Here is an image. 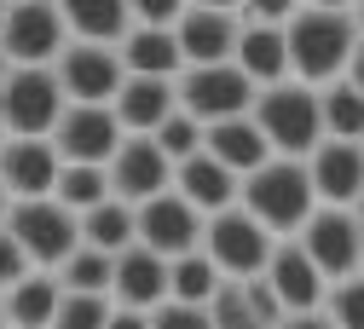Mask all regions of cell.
<instances>
[{
	"label": "cell",
	"instance_id": "obj_32",
	"mask_svg": "<svg viewBox=\"0 0 364 329\" xmlns=\"http://www.w3.org/2000/svg\"><path fill=\"white\" fill-rule=\"evenodd\" d=\"M110 295H70L64 289V301H58V312H53V329H105L110 323Z\"/></svg>",
	"mask_w": 364,
	"mask_h": 329
},
{
	"label": "cell",
	"instance_id": "obj_3",
	"mask_svg": "<svg viewBox=\"0 0 364 329\" xmlns=\"http://www.w3.org/2000/svg\"><path fill=\"white\" fill-rule=\"evenodd\" d=\"M266 133V145L278 156H306L318 139H324V116H318V87L306 81H272L255 92V110H249Z\"/></svg>",
	"mask_w": 364,
	"mask_h": 329
},
{
	"label": "cell",
	"instance_id": "obj_37",
	"mask_svg": "<svg viewBox=\"0 0 364 329\" xmlns=\"http://www.w3.org/2000/svg\"><path fill=\"white\" fill-rule=\"evenodd\" d=\"M29 271H35V266H29V254L18 249V237H12L6 225H0V295H6L18 277H29Z\"/></svg>",
	"mask_w": 364,
	"mask_h": 329
},
{
	"label": "cell",
	"instance_id": "obj_6",
	"mask_svg": "<svg viewBox=\"0 0 364 329\" xmlns=\"http://www.w3.org/2000/svg\"><path fill=\"white\" fill-rule=\"evenodd\" d=\"M179 110H186L191 122L214 127V122H232V116H249L255 110V81L225 58V64H191V70H179Z\"/></svg>",
	"mask_w": 364,
	"mask_h": 329
},
{
	"label": "cell",
	"instance_id": "obj_12",
	"mask_svg": "<svg viewBox=\"0 0 364 329\" xmlns=\"http://www.w3.org/2000/svg\"><path fill=\"white\" fill-rule=\"evenodd\" d=\"M122 122H116V110L110 104H64V116H58V127H53V151L64 156V162H93V168H105L110 156H116V145H122Z\"/></svg>",
	"mask_w": 364,
	"mask_h": 329
},
{
	"label": "cell",
	"instance_id": "obj_36",
	"mask_svg": "<svg viewBox=\"0 0 364 329\" xmlns=\"http://www.w3.org/2000/svg\"><path fill=\"white\" fill-rule=\"evenodd\" d=\"M151 329H214L208 323V306H186V301H162L151 312Z\"/></svg>",
	"mask_w": 364,
	"mask_h": 329
},
{
	"label": "cell",
	"instance_id": "obj_27",
	"mask_svg": "<svg viewBox=\"0 0 364 329\" xmlns=\"http://www.w3.org/2000/svg\"><path fill=\"white\" fill-rule=\"evenodd\" d=\"M81 243L87 249H105V254H122L139 243V214H133V203L122 197H105L99 208L81 214Z\"/></svg>",
	"mask_w": 364,
	"mask_h": 329
},
{
	"label": "cell",
	"instance_id": "obj_51",
	"mask_svg": "<svg viewBox=\"0 0 364 329\" xmlns=\"http://www.w3.org/2000/svg\"><path fill=\"white\" fill-rule=\"evenodd\" d=\"M358 271H364V254H358Z\"/></svg>",
	"mask_w": 364,
	"mask_h": 329
},
{
	"label": "cell",
	"instance_id": "obj_50",
	"mask_svg": "<svg viewBox=\"0 0 364 329\" xmlns=\"http://www.w3.org/2000/svg\"><path fill=\"white\" fill-rule=\"evenodd\" d=\"M0 145H6V127H0Z\"/></svg>",
	"mask_w": 364,
	"mask_h": 329
},
{
	"label": "cell",
	"instance_id": "obj_35",
	"mask_svg": "<svg viewBox=\"0 0 364 329\" xmlns=\"http://www.w3.org/2000/svg\"><path fill=\"white\" fill-rule=\"evenodd\" d=\"M127 6H133V23L139 29H173L191 0H127Z\"/></svg>",
	"mask_w": 364,
	"mask_h": 329
},
{
	"label": "cell",
	"instance_id": "obj_40",
	"mask_svg": "<svg viewBox=\"0 0 364 329\" xmlns=\"http://www.w3.org/2000/svg\"><path fill=\"white\" fill-rule=\"evenodd\" d=\"M105 329H151V312H133V306H110Z\"/></svg>",
	"mask_w": 364,
	"mask_h": 329
},
{
	"label": "cell",
	"instance_id": "obj_19",
	"mask_svg": "<svg viewBox=\"0 0 364 329\" xmlns=\"http://www.w3.org/2000/svg\"><path fill=\"white\" fill-rule=\"evenodd\" d=\"M110 301L116 306H133V312H156L168 301V260L151 254L145 243H133L116 254V271H110Z\"/></svg>",
	"mask_w": 364,
	"mask_h": 329
},
{
	"label": "cell",
	"instance_id": "obj_41",
	"mask_svg": "<svg viewBox=\"0 0 364 329\" xmlns=\"http://www.w3.org/2000/svg\"><path fill=\"white\" fill-rule=\"evenodd\" d=\"M347 81L364 92V41H358V53H353V64H347Z\"/></svg>",
	"mask_w": 364,
	"mask_h": 329
},
{
	"label": "cell",
	"instance_id": "obj_42",
	"mask_svg": "<svg viewBox=\"0 0 364 329\" xmlns=\"http://www.w3.org/2000/svg\"><path fill=\"white\" fill-rule=\"evenodd\" d=\"M301 6H324V12H353L358 0H301Z\"/></svg>",
	"mask_w": 364,
	"mask_h": 329
},
{
	"label": "cell",
	"instance_id": "obj_26",
	"mask_svg": "<svg viewBox=\"0 0 364 329\" xmlns=\"http://www.w3.org/2000/svg\"><path fill=\"white\" fill-rule=\"evenodd\" d=\"M116 53H122L127 75H162V81H179V70H186L173 29H139V23H133V29L122 35Z\"/></svg>",
	"mask_w": 364,
	"mask_h": 329
},
{
	"label": "cell",
	"instance_id": "obj_45",
	"mask_svg": "<svg viewBox=\"0 0 364 329\" xmlns=\"http://www.w3.org/2000/svg\"><path fill=\"white\" fill-rule=\"evenodd\" d=\"M6 208H12V197H6V185H0V220H6Z\"/></svg>",
	"mask_w": 364,
	"mask_h": 329
},
{
	"label": "cell",
	"instance_id": "obj_10",
	"mask_svg": "<svg viewBox=\"0 0 364 329\" xmlns=\"http://www.w3.org/2000/svg\"><path fill=\"white\" fill-rule=\"evenodd\" d=\"M64 46H70V29H64L53 0H12L6 6L0 53H6L12 64H58Z\"/></svg>",
	"mask_w": 364,
	"mask_h": 329
},
{
	"label": "cell",
	"instance_id": "obj_2",
	"mask_svg": "<svg viewBox=\"0 0 364 329\" xmlns=\"http://www.w3.org/2000/svg\"><path fill=\"white\" fill-rule=\"evenodd\" d=\"M237 208H249L272 237H295V231L318 214V191H312V173L306 156H272L266 168H255L237 191Z\"/></svg>",
	"mask_w": 364,
	"mask_h": 329
},
{
	"label": "cell",
	"instance_id": "obj_48",
	"mask_svg": "<svg viewBox=\"0 0 364 329\" xmlns=\"http://www.w3.org/2000/svg\"><path fill=\"white\" fill-rule=\"evenodd\" d=\"M6 6H12V0H0V23H6Z\"/></svg>",
	"mask_w": 364,
	"mask_h": 329
},
{
	"label": "cell",
	"instance_id": "obj_20",
	"mask_svg": "<svg viewBox=\"0 0 364 329\" xmlns=\"http://www.w3.org/2000/svg\"><path fill=\"white\" fill-rule=\"evenodd\" d=\"M173 191L208 220V214H220V208H237L243 179L225 168V162H214L208 151H197V156H186V162H173Z\"/></svg>",
	"mask_w": 364,
	"mask_h": 329
},
{
	"label": "cell",
	"instance_id": "obj_14",
	"mask_svg": "<svg viewBox=\"0 0 364 329\" xmlns=\"http://www.w3.org/2000/svg\"><path fill=\"white\" fill-rule=\"evenodd\" d=\"M306 173H312L318 208H353L364 197V145H353V139H318L306 151Z\"/></svg>",
	"mask_w": 364,
	"mask_h": 329
},
{
	"label": "cell",
	"instance_id": "obj_38",
	"mask_svg": "<svg viewBox=\"0 0 364 329\" xmlns=\"http://www.w3.org/2000/svg\"><path fill=\"white\" fill-rule=\"evenodd\" d=\"M295 12H301V0H237L243 23H289Z\"/></svg>",
	"mask_w": 364,
	"mask_h": 329
},
{
	"label": "cell",
	"instance_id": "obj_8",
	"mask_svg": "<svg viewBox=\"0 0 364 329\" xmlns=\"http://www.w3.org/2000/svg\"><path fill=\"white\" fill-rule=\"evenodd\" d=\"M295 243L306 249V260L324 271V284H341V277L358 271V254H364V220L353 208H318L301 231Z\"/></svg>",
	"mask_w": 364,
	"mask_h": 329
},
{
	"label": "cell",
	"instance_id": "obj_28",
	"mask_svg": "<svg viewBox=\"0 0 364 329\" xmlns=\"http://www.w3.org/2000/svg\"><path fill=\"white\" fill-rule=\"evenodd\" d=\"M318 116H324V139H353V145H364V92L347 75L318 87Z\"/></svg>",
	"mask_w": 364,
	"mask_h": 329
},
{
	"label": "cell",
	"instance_id": "obj_4",
	"mask_svg": "<svg viewBox=\"0 0 364 329\" xmlns=\"http://www.w3.org/2000/svg\"><path fill=\"white\" fill-rule=\"evenodd\" d=\"M64 87L53 64H12V75L0 81V127L6 139H53L64 116Z\"/></svg>",
	"mask_w": 364,
	"mask_h": 329
},
{
	"label": "cell",
	"instance_id": "obj_7",
	"mask_svg": "<svg viewBox=\"0 0 364 329\" xmlns=\"http://www.w3.org/2000/svg\"><path fill=\"white\" fill-rule=\"evenodd\" d=\"M278 237L249 214V208H220L203 220V254L220 266V277H260Z\"/></svg>",
	"mask_w": 364,
	"mask_h": 329
},
{
	"label": "cell",
	"instance_id": "obj_13",
	"mask_svg": "<svg viewBox=\"0 0 364 329\" xmlns=\"http://www.w3.org/2000/svg\"><path fill=\"white\" fill-rule=\"evenodd\" d=\"M133 214H139V243H145L151 254L179 260V254L203 249V214H197L186 197H179V191H162V197L139 203Z\"/></svg>",
	"mask_w": 364,
	"mask_h": 329
},
{
	"label": "cell",
	"instance_id": "obj_5",
	"mask_svg": "<svg viewBox=\"0 0 364 329\" xmlns=\"http://www.w3.org/2000/svg\"><path fill=\"white\" fill-rule=\"evenodd\" d=\"M18 237V249L29 254L35 271H58L75 249H81V214H70L58 197H29V203H12L6 220H0Z\"/></svg>",
	"mask_w": 364,
	"mask_h": 329
},
{
	"label": "cell",
	"instance_id": "obj_34",
	"mask_svg": "<svg viewBox=\"0 0 364 329\" xmlns=\"http://www.w3.org/2000/svg\"><path fill=\"white\" fill-rule=\"evenodd\" d=\"M151 139L168 151V162H186V156H197V151H203V122H191L186 110H173Z\"/></svg>",
	"mask_w": 364,
	"mask_h": 329
},
{
	"label": "cell",
	"instance_id": "obj_29",
	"mask_svg": "<svg viewBox=\"0 0 364 329\" xmlns=\"http://www.w3.org/2000/svg\"><path fill=\"white\" fill-rule=\"evenodd\" d=\"M220 284H225V277H220V266H214V260H208L203 249H191V254L168 260V301H186V306H208Z\"/></svg>",
	"mask_w": 364,
	"mask_h": 329
},
{
	"label": "cell",
	"instance_id": "obj_23",
	"mask_svg": "<svg viewBox=\"0 0 364 329\" xmlns=\"http://www.w3.org/2000/svg\"><path fill=\"white\" fill-rule=\"evenodd\" d=\"M232 64L255 81V87H272V81H289V46H284V23H243L237 29V46H232Z\"/></svg>",
	"mask_w": 364,
	"mask_h": 329
},
{
	"label": "cell",
	"instance_id": "obj_16",
	"mask_svg": "<svg viewBox=\"0 0 364 329\" xmlns=\"http://www.w3.org/2000/svg\"><path fill=\"white\" fill-rule=\"evenodd\" d=\"M208 323L214 329H278L284 306L266 277H225L208 301Z\"/></svg>",
	"mask_w": 364,
	"mask_h": 329
},
{
	"label": "cell",
	"instance_id": "obj_46",
	"mask_svg": "<svg viewBox=\"0 0 364 329\" xmlns=\"http://www.w3.org/2000/svg\"><path fill=\"white\" fill-rule=\"evenodd\" d=\"M6 75H12V58H6V53H0V81H6Z\"/></svg>",
	"mask_w": 364,
	"mask_h": 329
},
{
	"label": "cell",
	"instance_id": "obj_1",
	"mask_svg": "<svg viewBox=\"0 0 364 329\" xmlns=\"http://www.w3.org/2000/svg\"><path fill=\"white\" fill-rule=\"evenodd\" d=\"M358 23L353 12H324V6H301L284 23V46H289V75L306 87H324L336 75H347L353 53H358Z\"/></svg>",
	"mask_w": 364,
	"mask_h": 329
},
{
	"label": "cell",
	"instance_id": "obj_21",
	"mask_svg": "<svg viewBox=\"0 0 364 329\" xmlns=\"http://www.w3.org/2000/svg\"><path fill=\"white\" fill-rule=\"evenodd\" d=\"M110 110H116L122 133H156V127L179 110V87L162 81V75H127Z\"/></svg>",
	"mask_w": 364,
	"mask_h": 329
},
{
	"label": "cell",
	"instance_id": "obj_44",
	"mask_svg": "<svg viewBox=\"0 0 364 329\" xmlns=\"http://www.w3.org/2000/svg\"><path fill=\"white\" fill-rule=\"evenodd\" d=\"M353 23H358V35H364V0H358V6H353Z\"/></svg>",
	"mask_w": 364,
	"mask_h": 329
},
{
	"label": "cell",
	"instance_id": "obj_18",
	"mask_svg": "<svg viewBox=\"0 0 364 329\" xmlns=\"http://www.w3.org/2000/svg\"><path fill=\"white\" fill-rule=\"evenodd\" d=\"M237 29L243 18L237 12H220V6H186V18L173 23V41H179V58L191 64H225L237 46Z\"/></svg>",
	"mask_w": 364,
	"mask_h": 329
},
{
	"label": "cell",
	"instance_id": "obj_15",
	"mask_svg": "<svg viewBox=\"0 0 364 329\" xmlns=\"http://www.w3.org/2000/svg\"><path fill=\"white\" fill-rule=\"evenodd\" d=\"M58 168H64V156L53 151V139H6L0 145V185H6L12 203L53 197Z\"/></svg>",
	"mask_w": 364,
	"mask_h": 329
},
{
	"label": "cell",
	"instance_id": "obj_47",
	"mask_svg": "<svg viewBox=\"0 0 364 329\" xmlns=\"http://www.w3.org/2000/svg\"><path fill=\"white\" fill-rule=\"evenodd\" d=\"M353 214H358V220H364V197H358V203H353Z\"/></svg>",
	"mask_w": 364,
	"mask_h": 329
},
{
	"label": "cell",
	"instance_id": "obj_24",
	"mask_svg": "<svg viewBox=\"0 0 364 329\" xmlns=\"http://www.w3.org/2000/svg\"><path fill=\"white\" fill-rule=\"evenodd\" d=\"M70 41H93V46H122V35L133 29V6L127 0H53Z\"/></svg>",
	"mask_w": 364,
	"mask_h": 329
},
{
	"label": "cell",
	"instance_id": "obj_49",
	"mask_svg": "<svg viewBox=\"0 0 364 329\" xmlns=\"http://www.w3.org/2000/svg\"><path fill=\"white\" fill-rule=\"evenodd\" d=\"M0 329H6V306H0Z\"/></svg>",
	"mask_w": 364,
	"mask_h": 329
},
{
	"label": "cell",
	"instance_id": "obj_39",
	"mask_svg": "<svg viewBox=\"0 0 364 329\" xmlns=\"http://www.w3.org/2000/svg\"><path fill=\"white\" fill-rule=\"evenodd\" d=\"M278 329H336V323H330V312H324V306H318V312H284V323H278Z\"/></svg>",
	"mask_w": 364,
	"mask_h": 329
},
{
	"label": "cell",
	"instance_id": "obj_33",
	"mask_svg": "<svg viewBox=\"0 0 364 329\" xmlns=\"http://www.w3.org/2000/svg\"><path fill=\"white\" fill-rule=\"evenodd\" d=\"M324 312H330L336 329H364V271H353V277L324 289Z\"/></svg>",
	"mask_w": 364,
	"mask_h": 329
},
{
	"label": "cell",
	"instance_id": "obj_9",
	"mask_svg": "<svg viewBox=\"0 0 364 329\" xmlns=\"http://www.w3.org/2000/svg\"><path fill=\"white\" fill-rule=\"evenodd\" d=\"M58 87H64V99L70 104H116V92L127 81V64L116 46H93V41H70L58 64H53Z\"/></svg>",
	"mask_w": 364,
	"mask_h": 329
},
{
	"label": "cell",
	"instance_id": "obj_30",
	"mask_svg": "<svg viewBox=\"0 0 364 329\" xmlns=\"http://www.w3.org/2000/svg\"><path fill=\"white\" fill-rule=\"evenodd\" d=\"M53 197L70 208V214H87V208H99L110 197V173L93 168V162H64L58 168V185H53Z\"/></svg>",
	"mask_w": 364,
	"mask_h": 329
},
{
	"label": "cell",
	"instance_id": "obj_31",
	"mask_svg": "<svg viewBox=\"0 0 364 329\" xmlns=\"http://www.w3.org/2000/svg\"><path fill=\"white\" fill-rule=\"evenodd\" d=\"M110 271H116V254H105V249H75L53 277L70 289V295H110Z\"/></svg>",
	"mask_w": 364,
	"mask_h": 329
},
{
	"label": "cell",
	"instance_id": "obj_25",
	"mask_svg": "<svg viewBox=\"0 0 364 329\" xmlns=\"http://www.w3.org/2000/svg\"><path fill=\"white\" fill-rule=\"evenodd\" d=\"M64 301V284L53 271H29L18 277V284L0 295V306H6V329H53V312Z\"/></svg>",
	"mask_w": 364,
	"mask_h": 329
},
{
	"label": "cell",
	"instance_id": "obj_17",
	"mask_svg": "<svg viewBox=\"0 0 364 329\" xmlns=\"http://www.w3.org/2000/svg\"><path fill=\"white\" fill-rule=\"evenodd\" d=\"M260 277L272 284V295H278L284 312H318V306H324V289H330L324 271L306 260V249L295 237H278V249H272V260H266Z\"/></svg>",
	"mask_w": 364,
	"mask_h": 329
},
{
	"label": "cell",
	"instance_id": "obj_43",
	"mask_svg": "<svg viewBox=\"0 0 364 329\" xmlns=\"http://www.w3.org/2000/svg\"><path fill=\"white\" fill-rule=\"evenodd\" d=\"M191 6H220V12H237V0H191Z\"/></svg>",
	"mask_w": 364,
	"mask_h": 329
},
{
	"label": "cell",
	"instance_id": "obj_22",
	"mask_svg": "<svg viewBox=\"0 0 364 329\" xmlns=\"http://www.w3.org/2000/svg\"><path fill=\"white\" fill-rule=\"evenodd\" d=\"M203 151H208L214 162H225L237 179H249L255 168H266L272 156H278V151L266 145V133H260V122H255V116H232V122L203 127Z\"/></svg>",
	"mask_w": 364,
	"mask_h": 329
},
{
	"label": "cell",
	"instance_id": "obj_11",
	"mask_svg": "<svg viewBox=\"0 0 364 329\" xmlns=\"http://www.w3.org/2000/svg\"><path fill=\"white\" fill-rule=\"evenodd\" d=\"M105 173H110V197H122L133 208L162 197V191H173V162H168V151L151 133H127L116 145V156L105 162Z\"/></svg>",
	"mask_w": 364,
	"mask_h": 329
}]
</instances>
